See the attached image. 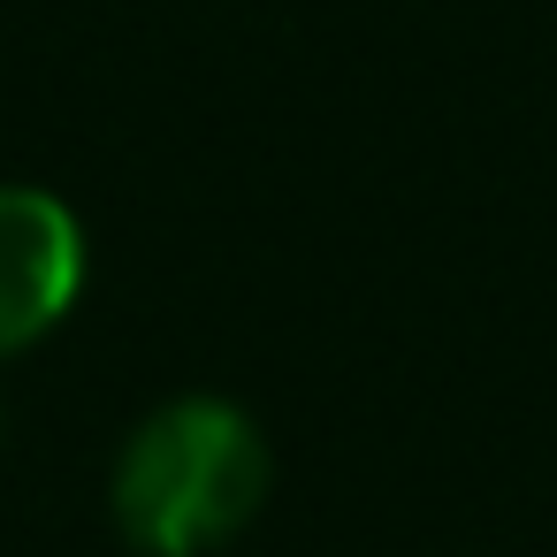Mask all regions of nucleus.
I'll return each mask as SVG.
<instances>
[{"instance_id": "obj_2", "label": "nucleus", "mask_w": 557, "mask_h": 557, "mask_svg": "<svg viewBox=\"0 0 557 557\" xmlns=\"http://www.w3.org/2000/svg\"><path fill=\"white\" fill-rule=\"evenodd\" d=\"M77 290H85V222L39 184H0V359L62 329Z\"/></svg>"}, {"instance_id": "obj_3", "label": "nucleus", "mask_w": 557, "mask_h": 557, "mask_svg": "<svg viewBox=\"0 0 557 557\" xmlns=\"http://www.w3.org/2000/svg\"><path fill=\"white\" fill-rule=\"evenodd\" d=\"M0 443H9V405H0Z\"/></svg>"}, {"instance_id": "obj_1", "label": "nucleus", "mask_w": 557, "mask_h": 557, "mask_svg": "<svg viewBox=\"0 0 557 557\" xmlns=\"http://www.w3.org/2000/svg\"><path fill=\"white\" fill-rule=\"evenodd\" d=\"M275 488L268 435L230 397H169L115 450L108 511L138 557H207L237 542Z\"/></svg>"}]
</instances>
